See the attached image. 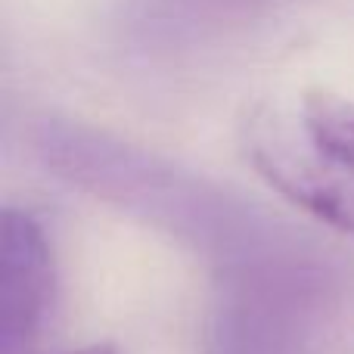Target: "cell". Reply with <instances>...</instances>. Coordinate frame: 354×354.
Segmentation results:
<instances>
[{
    "instance_id": "cell-3",
    "label": "cell",
    "mask_w": 354,
    "mask_h": 354,
    "mask_svg": "<svg viewBox=\"0 0 354 354\" xmlns=\"http://www.w3.org/2000/svg\"><path fill=\"white\" fill-rule=\"evenodd\" d=\"M68 354H118V348L109 342H93V345H84V348L68 351Z\"/></svg>"
},
{
    "instance_id": "cell-1",
    "label": "cell",
    "mask_w": 354,
    "mask_h": 354,
    "mask_svg": "<svg viewBox=\"0 0 354 354\" xmlns=\"http://www.w3.org/2000/svg\"><path fill=\"white\" fill-rule=\"evenodd\" d=\"M255 171L320 224L354 236V103L308 91L295 124L258 122L249 131Z\"/></svg>"
},
{
    "instance_id": "cell-2",
    "label": "cell",
    "mask_w": 354,
    "mask_h": 354,
    "mask_svg": "<svg viewBox=\"0 0 354 354\" xmlns=\"http://www.w3.org/2000/svg\"><path fill=\"white\" fill-rule=\"evenodd\" d=\"M53 252L28 212L6 208L0 221V354H28L53 308Z\"/></svg>"
}]
</instances>
